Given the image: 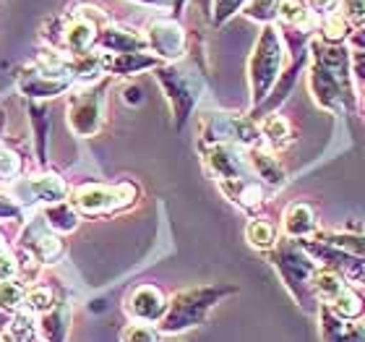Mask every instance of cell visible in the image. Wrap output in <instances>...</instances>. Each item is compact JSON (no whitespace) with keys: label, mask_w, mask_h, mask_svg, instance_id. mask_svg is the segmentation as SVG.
Returning <instances> with one entry per match:
<instances>
[{"label":"cell","mask_w":365,"mask_h":342,"mask_svg":"<svg viewBox=\"0 0 365 342\" xmlns=\"http://www.w3.org/2000/svg\"><path fill=\"white\" fill-rule=\"evenodd\" d=\"M282 230L292 241H308L319 233V217L308 201H292L282 214Z\"/></svg>","instance_id":"9"},{"label":"cell","mask_w":365,"mask_h":342,"mask_svg":"<svg viewBox=\"0 0 365 342\" xmlns=\"http://www.w3.org/2000/svg\"><path fill=\"white\" fill-rule=\"evenodd\" d=\"M141 3H154V6H170L173 0H141Z\"/></svg>","instance_id":"34"},{"label":"cell","mask_w":365,"mask_h":342,"mask_svg":"<svg viewBox=\"0 0 365 342\" xmlns=\"http://www.w3.org/2000/svg\"><path fill=\"white\" fill-rule=\"evenodd\" d=\"M97 91H89V97L81 94L73 105V115H71V123L78 134H94L99 129V105H97Z\"/></svg>","instance_id":"15"},{"label":"cell","mask_w":365,"mask_h":342,"mask_svg":"<svg viewBox=\"0 0 365 342\" xmlns=\"http://www.w3.org/2000/svg\"><path fill=\"white\" fill-rule=\"evenodd\" d=\"M91 42H94V26L86 21H76L66 31V45H68V50H73V53H84Z\"/></svg>","instance_id":"22"},{"label":"cell","mask_w":365,"mask_h":342,"mask_svg":"<svg viewBox=\"0 0 365 342\" xmlns=\"http://www.w3.org/2000/svg\"><path fill=\"white\" fill-rule=\"evenodd\" d=\"M232 285H201V288L180 290L173 301H168V311L160 319V335H180L185 329L198 327L206 313L220 303L225 296H232Z\"/></svg>","instance_id":"2"},{"label":"cell","mask_w":365,"mask_h":342,"mask_svg":"<svg viewBox=\"0 0 365 342\" xmlns=\"http://www.w3.org/2000/svg\"><path fill=\"white\" fill-rule=\"evenodd\" d=\"M248 0H214V24H222L225 19L240 11Z\"/></svg>","instance_id":"29"},{"label":"cell","mask_w":365,"mask_h":342,"mask_svg":"<svg viewBox=\"0 0 365 342\" xmlns=\"http://www.w3.org/2000/svg\"><path fill=\"white\" fill-rule=\"evenodd\" d=\"M24 303H26V311L29 313H34V316L39 313L42 316V313H47L55 306V293L50 288H34L26 293Z\"/></svg>","instance_id":"25"},{"label":"cell","mask_w":365,"mask_h":342,"mask_svg":"<svg viewBox=\"0 0 365 342\" xmlns=\"http://www.w3.org/2000/svg\"><path fill=\"white\" fill-rule=\"evenodd\" d=\"M37 337V324H34V313L19 311L11 321V342H31Z\"/></svg>","instance_id":"23"},{"label":"cell","mask_w":365,"mask_h":342,"mask_svg":"<svg viewBox=\"0 0 365 342\" xmlns=\"http://www.w3.org/2000/svg\"><path fill=\"white\" fill-rule=\"evenodd\" d=\"M66 329H68V313L53 306L47 313L39 316L37 335H42L47 342H63L66 340Z\"/></svg>","instance_id":"17"},{"label":"cell","mask_w":365,"mask_h":342,"mask_svg":"<svg viewBox=\"0 0 365 342\" xmlns=\"http://www.w3.org/2000/svg\"><path fill=\"white\" fill-rule=\"evenodd\" d=\"M319 26H321V34H319L321 42H327V45H347L352 24L344 19L339 8L319 16Z\"/></svg>","instance_id":"14"},{"label":"cell","mask_w":365,"mask_h":342,"mask_svg":"<svg viewBox=\"0 0 365 342\" xmlns=\"http://www.w3.org/2000/svg\"><path fill=\"white\" fill-rule=\"evenodd\" d=\"M47 217L53 222V228H58V230L76 228V214L71 212L68 206H53V209H47Z\"/></svg>","instance_id":"28"},{"label":"cell","mask_w":365,"mask_h":342,"mask_svg":"<svg viewBox=\"0 0 365 342\" xmlns=\"http://www.w3.org/2000/svg\"><path fill=\"white\" fill-rule=\"evenodd\" d=\"M222 193L235 201L237 206H243L248 212H256L264 206L267 201V191H264V183L256 181V178H240V181H222L220 183Z\"/></svg>","instance_id":"10"},{"label":"cell","mask_w":365,"mask_h":342,"mask_svg":"<svg viewBox=\"0 0 365 342\" xmlns=\"http://www.w3.org/2000/svg\"><path fill=\"white\" fill-rule=\"evenodd\" d=\"M16 274H19V261L11 253H0V282L14 280Z\"/></svg>","instance_id":"31"},{"label":"cell","mask_w":365,"mask_h":342,"mask_svg":"<svg viewBox=\"0 0 365 342\" xmlns=\"http://www.w3.org/2000/svg\"><path fill=\"white\" fill-rule=\"evenodd\" d=\"M16 170H19V160H16V154L0 149V178L8 181L11 175H16Z\"/></svg>","instance_id":"32"},{"label":"cell","mask_w":365,"mask_h":342,"mask_svg":"<svg viewBox=\"0 0 365 342\" xmlns=\"http://www.w3.org/2000/svg\"><path fill=\"white\" fill-rule=\"evenodd\" d=\"M308 55H311L308 89L313 94V102L327 113H352L358 107V97L350 71V47L327 45L321 39H313Z\"/></svg>","instance_id":"1"},{"label":"cell","mask_w":365,"mask_h":342,"mask_svg":"<svg viewBox=\"0 0 365 342\" xmlns=\"http://www.w3.org/2000/svg\"><path fill=\"white\" fill-rule=\"evenodd\" d=\"M350 282H347V277L339 272H334V269H316V274H313L311 280V290H313V298L319 301V303L329 306L331 301H334L339 293H342L344 288H347Z\"/></svg>","instance_id":"12"},{"label":"cell","mask_w":365,"mask_h":342,"mask_svg":"<svg viewBox=\"0 0 365 342\" xmlns=\"http://www.w3.org/2000/svg\"><path fill=\"white\" fill-rule=\"evenodd\" d=\"M6 251V241H3V236H0V253Z\"/></svg>","instance_id":"35"},{"label":"cell","mask_w":365,"mask_h":342,"mask_svg":"<svg viewBox=\"0 0 365 342\" xmlns=\"http://www.w3.org/2000/svg\"><path fill=\"white\" fill-rule=\"evenodd\" d=\"M350 71L352 81L365 86V50H350Z\"/></svg>","instance_id":"30"},{"label":"cell","mask_w":365,"mask_h":342,"mask_svg":"<svg viewBox=\"0 0 365 342\" xmlns=\"http://www.w3.org/2000/svg\"><path fill=\"white\" fill-rule=\"evenodd\" d=\"M272 264L277 266L284 288L289 290V296L295 298L297 303L303 306L305 311H316V298H313L311 280L319 264L311 258V253L305 251L300 241H292V238H282L277 241V246L272 248Z\"/></svg>","instance_id":"3"},{"label":"cell","mask_w":365,"mask_h":342,"mask_svg":"<svg viewBox=\"0 0 365 342\" xmlns=\"http://www.w3.org/2000/svg\"><path fill=\"white\" fill-rule=\"evenodd\" d=\"M154 66H157V58L144 53H123L115 55L113 61H107V69L113 74H138V71L154 69Z\"/></svg>","instance_id":"18"},{"label":"cell","mask_w":365,"mask_h":342,"mask_svg":"<svg viewBox=\"0 0 365 342\" xmlns=\"http://www.w3.org/2000/svg\"><path fill=\"white\" fill-rule=\"evenodd\" d=\"M319 329H321V340L324 342H344V332H347V324L350 321H342L329 306L319 303Z\"/></svg>","instance_id":"19"},{"label":"cell","mask_w":365,"mask_h":342,"mask_svg":"<svg viewBox=\"0 0 365 342\" xmlns=\"http://www.w3.org/2000/svg\"><path fill=\"white\" fill-rule=\"evenodd\" d=\"M329 308H331L342 321H360V316L365 313V301L358 290L352 288V285H347V288L329 303Z\"/></svg>","instance_id":"16"},{"label":"cell","mask_w":365,"mask_h":342,"mask_svg":"<svg viewBox=\"0 0 365 342\" xmlns=\"http://www.w3.org/2000/svg\"><path fill=\"white\" fill-rule=\"evenodd\" d=\"M165 311H168V298H165V293L157 285H138L125 298V313L133 321L160 324Z\"/></svg>","instance_id":"7"},{"label":"cell","mask_w":365,"mask_h":342,"mask_svg":"<svg viewBox=\"0 0 365 342\" xmlns=\"http://www.w3.org/2000/svg\"><path fill=\"white\" fill-rule=\"evenodd\" d=\"M24 298H26V293H24L21 282H0V311H19Z\"/></svg>","instance_id":"24"},{"label":"cell","mask_w":365,"mask_h":342,"mask_svg":"<svg viewBox=\"0 0 365 342\" xmlns=\"http://www.w3.org/2000/svg\"><path fill=\"white\" fill-rule=\"evenodd\" d=\"M360 105H363V110H365V86H363V94H360Z\"/></svg>","instance_id":"36"},{"label":"cell","mask_w":365,"mask_h":342,"mask_svg":"<svg viewBox=\"0 0 365 342\" xmlns=\"http://www.w3.org/2000/svg\"><path fill=\"white\" fill-rule=\"evenodd\" d=\"M339 11L350 24L365 26V0H339Z\"/></svg>","instance_id":"27"},{"label":"cell","mask_w":365,"mask_h":342,"mask_svg":"<svg viewBox=\"0 0 365 342\" xmlns=\"http://www.w3.org/2000/svg\"><path fill=\"white\" fill-rule=\"evenodd\" d=\"M120 340L123 342H160L162 335H160V329L154 327V324L133 321V324H128V327L123 329Z\"/></svg>","instance_id":"26"},{"label":"cell","mask_w":365,"mask_h":342,"mask_svg":"<svg viewBox=\"0 0 365 342\" xmlns=\"http://www.w3.org/2000/svg\"><path fill=\"white\" fill-rule=\"evenodd\" d=\"M344 342H365V324L350 321V324H347V332H344Z\"/></svg>","instance_id":"33"},{"label":"cell","mask_w":365,"mask_h":342,"mask_svg":"<svg viewBox=\"0 0 365 342\" xmlns=\"http://www.w3.org/2000/svg\"><path fill=\"white\" fill-rule=\"evenodd\" d=\"M157 76H160L162 86L168 91L170 102H173L178 129H182L185 118H188L193 105H196L201 84H198V79L193 76L190 71H182V69H178V66H162V69L157 71Z\"/></svg>","instance_id":"5"},{"label":"cell","mask_w":365,"mask_h":342,"mask_svg":"<svg viewBox=\"0 0 365 342\" xmlns=\"http://www.w3.org/2000/svg\"><path fill=\"white\" fill-rule=\"evenodd\" d=\"M8 342H11V340H8Z\"/></svg>","instance_id":"37"},{"label":"cell","mask_w":365,"mask_h":342,"mask_svg":"<svg viewBox=\"0 0 365 342\" xmlns=\"http://www.w3.org/2000/svg\"><path fill=\"white\" fill-rule=\"evenodd\" d=\"M279 3L282 0H248L245 3V16L269 26L279 16Z\"/></svg>","instance_id":"21"},{"label":"cell","mask_w":365,"mask_h":342,"mask_svg":"<svg viewBox=\"0 0 365 342\" xmlns=\"http://www.w3.org/2000/svg\"><path fill=\"white\" fill-rule=\"evenodd\" d=\"M146 45L165 61H178L185 53V31L180 24L170 21V19H157L149 24Z\"/></svg>","instance_id":"8"},{"label":"cell","mask_w":365,"mask_h":342,"mask_svg":"<svg viewBox=\"0 0 365 342\" xmlns=\"http://www.w3.org/2000/svg\"><path fill=\"white\" fill-rule=\"evenodd\" d=\"M282 66H284V47L282 37L277 34L272 24L261 31L259 42L253 47L251 66H248V76H251V91H253V105H261L264 99L272 94L274 84L282 76Z\"/></svg>","instance_id":"4"},{"label":"cell","mask_w":365,"mask_h":342,"mask_svg":"<svg viewBox=\"0 0 365 342\" xmlns=\"http://www.w3.org/2000/svg\"><path fill=\"white\" fill-rule=\"evenodd\" d=\"M259 134H261V144L272 146V149H284L292 141V126L284 115L269 113L264 121L259 123Z\"/></svg>","instance_id":"13"},{"label":"cell","mask_w":365,"mask_h":342,"mask_svg":"<svg viewBox=\"0 0 365 342\" xmlns=\"http://www.w3.org/2000/svg\"><path fill=\"white\" fill-rule=\"evenodd\" d=\"M133 198H136V186H130V183H120L115 188H107V186H84V188L76 191V206L91 214L110 212V209L125 206Z\"/></svg>","instance_id":"6"},{"label":"cell","mask_w":365,"mask_h":342,"mask_svg":"<svg viewBox=\"0 0 365 342\" xmlns=\"http://www.w3.org/2000/svg\"><path fill=\"white\" fill-rule=\"evenodd\" d=\"M248 162H251L253 175H256L261 183L272 186V188H282V186L287 183V175H284V168L279 165V160H277L269 149H264V146L248 149Z\"/></svg>","instance_id":"11"},{"label":"cell","mask_w":365,"mask_h":342,"mask_svg":"<svg viewBox=\"0 0 365 342\" xmlns=\"http://www.w3.org/2000/svg\"><path fill=\"white\" fill-rule=\"evenodd\" d=\"M245 238H248V243L253 248H259V251H269L277 246V228H274V222L269 220H251L248 222V230H245Z\"/></svg>","instance_id":"20"}]
</instances>
